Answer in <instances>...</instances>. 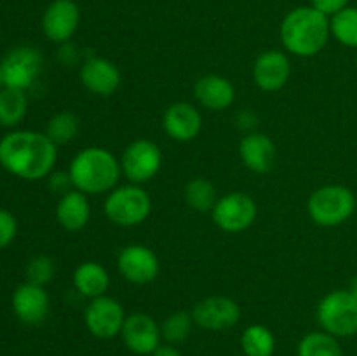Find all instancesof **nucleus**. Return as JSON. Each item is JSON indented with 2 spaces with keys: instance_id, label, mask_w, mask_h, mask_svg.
I'll list each match as a JSON object with an SVG mask.
<instances>
[{
  "instance_id": "obj_6",
  "label": "nucleus",
  "mask_w": 357,
  "mask_h": 356,
  "mask_svg": "<svg viewBox=\"0 0 357 356\" xmlns=\"http://www.w3.org/2000/svg\"><path fill=\"white\" fill-rule=\"evenodd\" d=\"M316 318L321 330L333 337H352L357 334V299L349 290H333L319 300Z\"/></svg>"
},
{
  "instance_id": "obj_24",
  "label": "nucleus",
  "mask_w": 357,
  "mask_h": 356,
  "mask_svg": "<svg viewBox=\"0 0 357 356\" xmlns=\"http://www.w3.org/2000/svg\"><path fill=\"white\" fill-rule=\"evenodd\" d=\"M183 198L185 202H187L194 212L199 213H211L220 199L215 185L204 177L190 178V180L185 184Z\"/></svg>"
},
{
  "instance_id": "obj_9",
  "label": "nucleus",
  "mask_w": 357,
  "mask_h": 356,
  "mask_svg": "<svg viewBox=\"0 0 357 356\" xmlns=\"http://www.w3.org/2000/svg\"><path fill=\"white\" fill-rule=\"evenodd\" d=\"M257 215V202L244 192H229L222 195L211 212L216 227L229 234H239L250 229Z\"/></svg>"
},
{
  "instance_id": "obj_27",
  "label": "nucleus",
  "mask_w": 357,
  "mask_h": 356,
  "mask_svg": "<svg viewBox=\"0 0 357 356\" xmlns=\"http://www.w3.org/2000/svg\"><path fill=\"white\" fill-rule=\"evenodd\" d=\"M298 356H344L340 342L337 337L324 330L310 332L303 335L296 349Z\"/></svg>"
},
{
  "instance_id": "obj_19",
  "label": "nucleus",
  "mask_w": 357,
  "mask_h": 356,
  "mask_svg": "<svg viewBox=\"0 0 357 356\" xmlns=\"http://www.w3.org/2000/svg\"><path fill=\"white\" fill-rule=\"evenodd\" d=\"M194 96L202 108L209 112H223L236 101V87L227 77L208 73L199 77L194 86Z\"/></svg>"
},
{
  "instance_id": "obj_35",
  "label": "nucleus",
  "mask_w": 357,
  "mask_h": 356,
  "mask_svg": "<svg viewBox=\"0 0 357 356\" xmlns=\"http://www.w3.org/2000/svg\"><path fill=\"white\" fill-rule=\"evenodd\" d=\"M257 122H258L257 115H255L251 110H243V112H239V114L236 115L237 128H239L241 131L246 133V135H248V133L255 131V126H257Z\"/></svg>"
},
{
  "instance_id": "obj_23",
  "label": "nucleus",
  "mask_w": 357,
  "mask_h": 356,
  "mask_svg": "<svg viewBox=\"0 0 357 356\" xmlns=\"http://www.w3.org/2000/svg\"><path fill=\"white\" fill-rule=\"evenodd\" d=\"M28 112L26 91L2 87L0 89V126L16 128L24 121Z\"/></svg>"
},
{
  "instance_id": "obj_28",
  "label": "nucleus",
  "mask_w": 357,
  "mask_h": 356,
  "mask_svg": "<svg viewBox=\"0 0 357 356\" xmlns=\"http://www.w3.org/2000/svg\"><path fill=\"white\" fill-rule=\"evenodd\" d=\"M331 35L342 45L357 49V7H345L333 17H330Z\"/></svg>"
},
{
  "instance_id": "obj_8",
  "label": "nucleus",
  "mask_w": 357,
  "mask_h": 356,
  "mask_svg": "<svg viewBox=\"0 0 357 356\" xmlns=\"http://www.w3.org/2000/svg\"><path fill=\"white\" fill-rule=\"evenodd\" d=\"M6 87L26 91L40 77L44 56L33 45H17L10 49L0 61Z\"/></svg>"
},
{
  "instance_id": "obj_1",
  "label": "nucleus",
  "mask_w": 357,
  "mask_h": 356,
  "mask_svg": "<svg viewBox=\"0 0 357 356\" xmlns=\"http://www.w3.org/2000/svg\"><path fill=\"white\" fill-rule=\"evenodd\" d=\"M58 147L45 133L14 129L0 140V166L26 181L47 178L54 171Z\"/></svg>"
},
{
  "instance_id": "obj_17",
  "label": "nucleus",
  "mask_w": 357,
  "mask_h": 356,
  "mask_svg": "<svg viewBox=\"0 0 357 356\" xmlns=\"http://www.w3.org/2000/svg\"><path fill=\"white\" fill-rule=\"evenodd\" d=\"M291 77V61L282 51H265L255 59L253 80L258 89L265 93L281 91Z\"/></svg>"
},
{
  "instance_id": "obj_32",
  "label": "nucleus",
  "mask_w": 357,
  "mask_h": 356,
  "mask_svg": "<svg viewBox=\"0 0 357 356\" xmlns=\"http://www.w3.org/2000/svg\"><path fill=\"white\" fill-rule=\"evenodd\" d=\"M58 61L61 63L63 66H68V68H72V66H80L84 63L82 59V54H80V51L77 49L75 44H72V42H63V44H59V49H58Z\"/></svg>"
},
{
  "instance_id": "obj_31",
  "label": "nucleus",
  "mask_w": 357,
  "mask_h": 356,
  "mask_svg": "<svg viewBox=\"0 0 357 356\" xmlns=\"http://www.w3.org/2000/svg\"><path fill=\"white\" fill-rule=\"evenodd\" d=\"M17 236V220L9 209L0 208V250L9 246Z\"/></svg>"
},
{
  "instance_id": "obj_34",
  "label": "nucleus",
  "mask_w": 357,
  "mask_h": 356,
  "mask_svg": "<svg viewBox=\"0 0 357 356\" xmlns=\"http://www.w3.org/2000/svg\"><path fill=\"white\" fill-rule=\"evenodd\" d=\"M310 2H312L314 9H317L328 17H333L335 14L349 7V0H310Z\"/></svg>"
},
{
  "instance_id": "obj_26",
  "label": "nucleus",
  "mask_w": 357,
  "mask_h": 356,
  "mask_svg": "<svg viewBox=\"0 0 357 356\" xmlns=\"http://www.w3.org/2000/svg\"><path fill=\"white\" fill-rule=\"evenodd\" d=\"M80 129H82V122L79 115L70 110H63L49 119L45 126V135L56 147H59L72 143L79 136Z\"/></svg>"
},
{
  "instance_id": "obj_14",
  "label": "nucleus",
  "mask_w": 357,
  "mask_h": 356,
  "mask_svg": "<svg viewBox=\"0 0 357 356\" xmlns=\"http://www.w3.org/2000/svg\"><path fill=\"white\" fill-rule=\"evenodd\" d=\"M80 23V9L73 0H52L42 14V31L54 44L68 42Z\"/></svg>"
},
{
  "instance_id": "obj_5",
  "label": "nucleus",
  "mask_w": 357,
  "mask_h": 356,
  "mask_svg": "<svg viewBox=\"0 0 357 356\" xmlns=\"http://www.w3.org/2000/svg\"><path fill=\"white\" fill-rule=\"evenodd\" d=\"M105 216L119 227H136L152 213L149 192L136 184H126L108 192L103 202Z\"/></svg>"
},
{
  "instance_id": "obj_11",
  "label": "nucleus",
  "mask_w": 357,
  "mask_h": 356,
  "mask_svg": "<svg viewBox=\"0 0 357 356\" xmlns=\"http://www.w3.org/2000/svg\"><path fill=\"white\" fill-rule=\"evenodd\" d=\"M194 323L202 330L225 332L236 327L241 320V306L227 295H211L199 300L192 307Z\"/></svg>"
},
{
  "instance_id": "obj_2",
  "label": "nucleus",
  "mask_w": 357,
  "mask_h": 356,
  "mask_svg": "<svg viewBox=\"0 0 357 356\" xmlns=\"http://www.w3.org/2000/svg\"><path fill=\"white\" fill-rule=\"evenodd\" d=\"M279 34L286 51L298 58H312L330 40V17L312 6L296 7L284 16Z\"/></svg>"
},
{
  "instance_id": "obj_7",
  "label": "nucleus",
  "mask_w": 357,
  "mask_h": 356,
  "mask_svg": "<svg viewBox=\"0 0 357 356\" xmlns=\"http://www.w3.org/2000/svg\"><path fill=\"white\" fill-rule=\"evenodd\" d=\"M162 166V152L152 140L138 138L129 143L121 156L122 175L129 184L143 185L157 177Z\"/></svg>"
},
{
  "instance_id": "obj_15",
  "label": "nucleus",
  "mask_w": 357,
  "mask_h": 356,
  "mask_svg": "<svg viewBox=\"0 0 357 356\" xmlns=\"http://www.w3.org/2000/svg\"><path fill=\"white\" fill-rule=\"evenodd\" d=\"M80 82L89 93L96 96H112L121 87L122 75L114 61L101 56H89L84 59L79 70Z\"/></svg>"
},
{
  "instance_id": "obj_21",
  "label": "nucleus",
  "mask_w": 357,
  "mask_h": 356,
  "mask_svg": "<svg viewBox=\"0 0 357 356\" xmlns=\"http://www.w3.org/2000/svg\"><path fill=\"white\" fill-rule=\"evenodd\" d=\"M91 218V205L87 194L72 188L66 194L59 195L56 205V220L68 232H79L87 225Z\"/></svg>"
},
{
  "instance_id": "obj_36",
  "label": "nucleus",
  "mask_w": 357,
  "mask_h": 356,
  "mask_svg": "<svg viewBox=\"0 0 357 356\" xmlns=\"http://www.w3.org/2000/svg\"><path fill=\"white\" fill-rule=\"evenodd\" d=\"M152 356H181L180 349L174 344H160L155 351L152 353Z\"/></svg>"
},
{
  "instance_id": "obj_4",
  "label": "nucleus",
  "mask_w": 357,
  "mask_h": 356,
  "mask_svg": "<svg viewBox=\"0 0 357 356\" xmlns=\"http://www.w3.org/2000/svg\"><path fill=\"white\" fill-rule=\"evenodd\" d=\"M307 212L316 225L338 227L354 215L356 195L345 185H323L310 194Z\"/></svg>"
},
{
  "instance_id": "obj_3",
  "label": "nucleus",
  "mask_w": 357,
  "mask_h": 356,
  "mask_svg": "<svg viewBox=\"0 0 357 356\" xmlns=\"http://www.w3.org/2000/svg\"><path fill=\"white\" fill-rule=\"evenodd\" d=\"M73 188L87 195L108 194L117 187L121 178V161L103 147H87L80 150L68 166Z\"/></svg>"
},
{
  "instance_id": "obj_33",
  "label": "nucleus",
  "mask_w": 357,
  "mask_h": 356,
  "mask_svg": "<svg viewBox=\"0 0 357 356\" xmlns=\"http://www.w3.org/2000/svg\"><path fill=\"white\" fill-rule=\"evenodd\" d=\"M47 185L49 191L59 195L66 194V192H70L73 188V181L70 178L68 171H52L47 177Z\"/></svg>"
},
{
  "instance_id": "obj_13",
  "label": "nucleus",
  "mask_w": 357,
  "mask_h": 356,
  "mask_svg": "<svg viewBox=\"0 0 357 356\" xmlns=\"http://www.w3.org/2000/svg\"><path fill=\"white\" fill-rule=\"evenodd\" d=\"M121 337L126 348L139 356H152L162 341L160 325L146 313H132L126 316Z\"/></svg>"
},
{
  "instance_id": "obj_10",
  "label": "nucleus",
  "mask_w": 357,
  "mask_h": 356,
  "mask_svg": "<svg viewBox=\"0 0 357 356\" xmlns=\"http://www.w3.org/2000/svg\"><path fill=\"white\" fill-rule=\"evenodd\" d=\"M126 313L117 299L108 295L91 299L84 311V323L93 337L108 341L121 335L124 327Z\"/></svg>"
},
{
  "instance_id": "obj_22",
  "label": "nucleus",
  "mask_w": 357,
  "mask_h": 356,
  "mask_svg": "<svg viewBox=\"0 0 357 356\" xmlns=\"http://www.w3.org/2000/svg\"><path fill=\"white\" fill-rule=\"evenodd\" d=\"M73 286L80 295L87 299H96V297L107 295L110 288V274L107 269L94 260H86L77 265L73 271Z\"/></svg>"
},
{
  "instance_id": "obj_16",
  "label": "nucleus",
  "mask_w": 357,
  "mask_h": 356,
  "mask_svg": "<svg viewBox=\"0 0 357 356\" xmlns=\"http://www.w3.org/2000/svg\"><path fill=\"white\" fill-rule=\"evenodd\" d=\"M10 306H13V313L16 314L21 323L33 327V325L44 323L45 318L49 316L51 300H49L44 286L24 281L23 285L14 290Z\"/></svg>"
},
{
  "instance_id": "obj_38",
  "label": "nucleus",
  "mask_w": 357,
  "mask_h": 356,
  "mask_svg": "<svg viewBox=\"0 0 357 356\" xmlns=\"http://www.w3.org/2000/svg\"><path fill=\"white\" fill-rule=\"evenodd\" d=\"M2 87H6V84H3V73H2V66H0V89Z\"/></svg>"
},
{
  "instance_id": "obj_29",
  "label": "nucleus",
  "mask_w": 357,
  "mask_h": 356,
  "mask_svg": "<svg viewBox=\"0 0 357 356\" xmlns=\"http://www.w3.org/2000/svg\"><path fill=\"white\" fill-rule=\"evenodd\" d=\"M194 318L187 311H174L160 323V335L167 344H181L188 339L194 328Z\"/></svg>"
},
{
  "instance_id": "obj_37",
  "label": "nucleus",
  "mask_w": 357,
  "mask_h": 356,
  "mask_svg": "<svg viewBox=\"0 0 357 356\" xmlns=\"http://www.w3.org/2000/svg\"><path fill=\"white\" fill-rule=\"evenodd\" d=\"M349 292H351L352 293V295H354L356 297V299H357V274L354 276V278H352L351 279V285H349Z\"/></svg>"
},
{
  "instance_id": "obj_30",
  "label": "nucleus",
  "mask_w": 357,
  "mask_h": 356,
  "mask_svg": "<svg viewBox=\"0 0 357 356\" xmlns=\"http://www.w3.org/2000/svg\"><path fill=\"white\" fill-rule=\"evenodd\" d=\"M56 272L54 260L49 255H37V257L30 258L26 264V281L33 283V285L45 286L47 283L52 281Z\"/></svg>"
},
{
  "instance_id": "obj_18",
  "label": "nucleus",
  "mask_w": 357,
  "mask_h": 356,
  "mask_svg": "<svg viewBox=\"0 0 357 356\" xmlns=\"http://www.w3.org/2000/svg\"><path fill=\"white\" fill-rule=\"evenodd\" d=\"M162 128L174 142H192L202 129V115L188 101H176L164 112Z\"/></svg>"
},
{
  "instance_id": "obj_20",
  "label": "nucleus",
  "mask_w": 357,
  "mask_h": 356,
  "mask_svg": "<svg viewBox=\"0 0 357 356\" xmlns=\"http://www.w3.org/2000/svg\"><path fill=\"white\" fill-rule=\"evenodd\" d=\"M239 156L244 166L253 173H268L278 159V149L271 136L264 133H248L239 143Z\"/></svg>"
},
{
  "instance_id": "obj_25",
  "label": "nucleus",
  "mask_w": 357,
  "mask_h": 356,
  "mask_svg": "<svg viewBox=\"0 0 357 356\" xmlns=\"http://www.w3.org/2000/svg\"><path fill=\"white\" fill-rule=\"evenodd\" d=\"M241 348L244 356H274L275 337L268 327L253 323L244 328L241 335Z\"/></svg>"
},
{
  "instance_id": "obj_12",
  "label": "nucleus",
  "mask_w": 357,
  "mask_h": 356,
  "mask_svg": "<svg viewBox=\"0 0 357 356\" xmlns=\"http://www.w3.org/2000/svg\"><path fill=\"white\" fill-rule=\"evenodd\" d=\"M117 269L126 281L132 285H149L159 276L160 264L157 255L145 244H129L117 257Z\"/></svg>"
}]
</instances>
